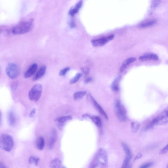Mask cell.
I'll return each instance as SVG.
<instances>
[{
    "instance_id": "1",
    "label": "cell",
    "mask_w": 168,
    "mask_h": 168,
    "mask_svg": "<svg viewBox=\"0 0 168 168\" xmlns=\"http://www.w3.org/2000/svg\"><path fill=\"white\" fill-rule=\"evenodd\" d=\"M108 165L107 153L103 149H100L95 155L91 165L90 168H105Z\"/></svg>"
},
{
    "instance_id": "2",
    "label": "cell",
    "mask_w": 168,
    "mask_h": 168,
    "mask_svg": "<svg viewBox=\"0 0 168 168\" xmlns=\"http://www.w3.org/2000/svg\"><path fill=\"white\" fill-rule=\"evenodd\" d=\"M33 23L32 19L21 21L12 29V32L15 35L26 33L31 30Z\"/></svg>"
},
{
    "instance_id": "3",
    "label": "cell",
    "mask_w": 168,
    "mask_h": 168,
    "mask_svg": "<svg viewBox=\"0 0 168 168\" xmlns=\"http://www.w3.org/2000/svg\"><path fill=\"white\" fill-rule=\"evenodd\" d=\"M14 145V140L11 136L7 134H3L0 136V149L9 152L12 149Z\"/></svg>"
},
{
    "instance_id": "4",
    "label": "cell",
    "mask_w": 168,
    "mask_h": 168,
    "mask_svg": "<svg viewBox=\"0 0 168 168\" xmlns=\"http://www.w3.org/2000/svg\"><path fill=\"white\" fill-rule=\"evenodd\" d=\"M43 92V87L40 84H35L29 93L28 97L31 101H37L40 99Z\"/></svg>"
},
{
    "instance_id": "5",
    "label": "cell",
    "mask_w": 168,
    "mask_h": 168,
    "mask_svg": "<svg viewBox=\"0 0 168 168\" xmlns=\"http://www.w3.org/2000/svg\"><path fill=\"white\" fill-rule=\"evenodd\" d=\"M6 72L10 78L14 79L18 77L20 73V69L18 65L13 63H10L6 69Z\"/></svg>"
},
{
    "instance_id": "6",
    "label": "cell",
    "mask_w": 168,
    "mask_h": 168,
    "mask_svg": "<svg viewBox=\"0 0 168 168\" xmlns=\"http://www.w3.org/2000/svg\"><path fill=\"white\" fill-rule=\"evenodd\" d=\"M116 115L119 120L125 121L127 119V111L125 107L122 104L120 101L117 100L115 105Z\"/></svg>"
},
{
    "instance_id": "7",
    "label": "cell",
    "mask_w": 168,
    "mask_h": 168,
    "mask_svg": "<svg viewBox=\"0 0 168 168\" xmlns=\"http://www.w3.org/2000/svg\"><path fill=\"white\" fill-rule=\"evenodd\" d=\"M168 110H167L161 114L159 116L153 119L151 123L147 126V129L151 128L155 125H162L166 124L168 122Z\"/></svg>"
},
{
    "instance_id": "8",
    "label": "cell",
    "mask_w": 168,
    "mask_h": 168,
    "mask_svg": "<svg viewBox=\"0 0 168 168\" xmlns=\"http://www.w3.org/2000/svg\"><path fill=\"white\" fill-rule=\"evenodd\" d=\"M114 37V35H112L106 37H101L91 40V43L94 46H103L108 42L112 40Z\"/></svg>"
},
{
    "instance_id": "9",
    "label": "cell",
    "mask_w": 168,
    "mask_h": 168,
    "mask_svg": "<svg viewBox=\"0 0 168 168\" xmlns=\"http://www.w3.org/2000/svg\"><path fill=\"white\" fill-rule=\"evenodd\" d=\"M88 96L90 99H91L95 107L97 109L101 114L106 119H108V117L107 114L104 110L103 108H102L100 105L97 102V101L95 100L91 94H89Z\"/></svg>"
},
{
    "instance_id": "10",
    "label": "cell",
    "mask_w": 168,
    "mask_h": 168,
    "mask_svg": "<svg viewBox=\"0 0 168 168\" xmlns=\"http://www.w3.org/2000/svg\"><path fill=\"white\" fill-rule=\"evenodd\" d=\"M72 119V117L71 116H64L57 118L56 119V121L57 122L59 129H61L63 127L64 123Z\"/></svg>"
},
{
    "instance_id": "11",
    "label": "cell",
    "mask_w": 168,
    "mask_h": 168,
    "mask_svg": "<svg viewBox=\"0 0 168 168\" xmlns=\"http://www.w3.org/2000/svg\"><path fill=\"white\" fill-rule=\"evenodd\" d=\"M139 59L141 61H146L148 60L154 61H158L159 58L156 54L153 53H147L139 57Z\"/></svg>"
},
{
    "instance_id": "12",
    "label": "cell",
    "mask_w": 168,
    "mask_h": 168,
    "mask_svg": "<svg viewBox=\"0 0 168 168\" xmlns=\"http://www.w3.org/2000/svg\"><path fill=\"white\" fill-rule=\"evenodd\" d=\"M38 69V65L36 63L33 64L26 72L24 77L28 78L34 75Z\"/></svg>"
},
{
    "instance_id": "13",
    "label": "cell",
    "mask_w": 168,
    "mask_h": 168,
    "mask_svg": "<svg viewBox=\"0 0 168 168\" xmlns=\"http://www.w3.org/2000/svg\"><path fill=\"white\" fill-rule=\"evenodd\" d=\"M49 168H67L63 164L62 161L58 158H55L50 163Z\"/></svg>"
},
{
    "instance_id": "14",
    "label": "cell",
    "mask_w": 168,
    "mask_h": 168,
    "mask_svg": "<svg viewBox=\"0 0 168 168\" xmlns=\"http://www.w3.org/2000/svg\"><path fill=\"white\" fill-rule=\"evenodd\" d=\"M136 58L135 57H131L128 58L123 63L119 69L120 72H123L131 63L136 61Z\"/></svg>"
},
{
    "instance_id": "15",
    "label": "cell",
    "mask_w": 168,
    "mask_h": 168,
    "mask_svg": "<svg viewBox=\"0 0 168 168\" xmlns=\"http://www.w3.org/2000/svg\"><path fill=\"white\" fill-rule=\"evenodd\" d=\"M83 4V1H81L78 2L75 7L71 9L69 12V14L71 16H73L79 12Z\"/></svg>"
},
{
    "instance_id": "16",
    "label": "cell",
    "mask_w": 168,
    "mask_h": 168,
    "mask_svg": "<svg viewBox=\"0 0 168 168\" xmlns=\"http://www.w3.org/2000/svg\"><path fill=\"white\" fill-rule=\"evenodd\" d=\"M83 117H89L91 118L93 122L98 127H100L102 125V123L100 118L97 116H91L88 114H85L82 116Z\"/></svg>"
},
{
    "instance_id": "17",
    "label": "cell",
    "mask_w": 168,
    "mask_h": 168,
    "mask_svg": "<svg viewBox=\"0 0 168 168\" xmlns=\"http://www.w3.org/2000/svg\"><path fill=\"white\" fill-rule=\"evenodd\" d=\"M156 22V20L154 19L147 20L140 23L139 27L143 28L151 27L154 25Z\"/></svg>"
},
{
    "instance_id": "18",
    "label": "cell",
    "mask_w": 168,
    "mask_h": 168,
    "mask_svg": "<svg viewBox=\"0 0 168 168\" xmlns=\"http://www.w3.org/2000/svg\"><path fill=\"white\" fill-rule=\"evenodd\" d=\"M46 69V67L45 65H43L40 68L34 77L33 80L36 81L41 78L44 74Z\"/></svg>"
},
{
    "instance_id": "19",
    "label": "cell",
    "mask_w": 168,
    "mask_h": 168,
    "mask_svg": "<svg viewBox=\"0 0 168 168\" xmlns=\"http://www.w3.org/2000/svg\"><path fill=\"white\" fill-rule=\"evenodd\" d=\"M57 136L56 131L55 130H53L49 143V147L50 149H52L55 144L56 141Z\"/></svg>"
},
{
    "instance_id": "20",
    "label": "cell",
    "mask_w": 168,
    "mask_h": 168,
    "mask_svg": "<svg viewBox=\"0 0 168 168\" xmlns=\"http://www.w3.org/2000/svg\"><path fill=\"white\" fill-rule=\"evenodd\" d=\"M8 122L10 126L13 127L15 125L16 122V118L14 113L10 112L8 115Z\"/></svg>"
},
{
    "instance_id": "21",
    "label": "cell",
    "mask_w": 168,
    "mask_h": 168,
    "mask_svg": "<svg viewBox=\"0 0 168 168\" xmlns=\"http://www.w3.org/2000/svg\"><path fill=\"white\" fill-rule=\"evenodd\" d=\"M44 138L42 137H39L36 143L37 148L40 150H42L44 149Z\"/></svg>"
},
{
    "instance_id": "22",
    "label": "cell",
    "mask_w": 168,
    "mask_h": 168,
    "mask_svg": "<svg viewBox=\"0 0 168 168\" xmlns=\"http://www.w3.org/2000/svg\"><path fill=\"white\" fill-rule=\"evenodd\" d=\"M87 93L86 91H81L75 93L74 95V99L75 100H80L83 98Z\"/></svg>"
},
{
    "instance_id": "23",
    "label": "cell",
    "mask_w": 168,
    "mask_h": 168,
    "mask_svg": "<svg viewBox=\"0 0 168 168\" xmlns=\"http://www.w3.org/2000/svg\"><path fill=\"white\" fill-rule=\"evenodd\" d=\"M120 77H119L113 82L111 85V89L114 91L117 92L119 90V82Z\"/></svg>"
},
{
    "instance_id": "24",
    "label": "cell",
    "mask_w": 168,
    "mask_h": 168,
    "mask_svg": "<svg viewBox=\"0 0 168 168\" xmlns=\"http://www.w3.org/2000/svg\"><path fill=\"white\" fill-rule=\"evenodd\" d=\"M132 158V154L126 155L122 168H127Z\"/></svg>"
},
{
    "instance_id": "25",
    "label": "cell",
    "mask_w": 168,
    "mask_h": 168,
    "mask_svg": "<svg viewBox=\"0 0 168 168\" xmlns=\"http://www.w3.org/2000/svg\"><path fill=\"white\" fill-rule=\"evenodd\" d=\"M39 161V159L38 157L34 156H31L29 158V162L31 164L38 166Z\"/></svg>"
},
{
    "instance_id": "26",
    "label": "cell",
    "mask_w": 168,
    "mask_h": 168,
    "mask_svg": "<svg viewBox=\"0 0 168 168\" xmlns=\"http://www.w3.org/2000/svg\"><path fill=\"white\" fill-rule=\"evenodd\" d=\"M140 127V124L137 122H133L131 124L132 131L136 133L139 130Z\"/></svg>"
},
{
    "instance_id": "27",
    "label": "cell",
    "mask_w": 168,
    "mask_h": 168,
    "mask_svg": "<svg viewBox=\"0 0 168 168\" xmlns=\"http://www.w3.org/2000/svg\"><path fill=\"white\" fill-rule=\"evenodd\" d=\"M82 76V74L81 73H77L72 79L71 80L70 84L71 85H73V84L76 83L80 79Z\"/></svg>"
},
{
    "instance_id": "28",
    "label": "cell",
    "mask_w": 168,
    "mask_h": 168,
    "mask_svg": "<svg viewBox=\"0 0 168 168\" xmlns=\"http://www.w3.org/2000/svg\"><path fill=\"white\" fill-rule=\"evenodd\" d=\"M122 146L126 155H130L131 152L128 146L124 143H122Z\"/></svg>"
},
{
    "instance_id": "29",
    "label": "cell",
    "mask_w": 168,
    "mask_h": 168,
    "mask_svg": "<svg viewBox=\"0 0 168 168\" xmlns=\"http://www.w3.org/2000/svg\"><path fill=\"white\" fill-rule=\"evenodd\" d=\"M160 1H152L151 5V11H152L154 10L157 7V6L160 4Z\"/></svg>"
},
{
    "instance_id": "30",
    "label": "cell",
    "mask_w": 168,
    "mask_h": 168,
    "mask_svg": "<svg viewBox=\"0 0 168 168\" xmlns=\"http://www.w3.org/2000/svg\"><path fill=\"white\" fill-rule=\"evenodd\" d=\"M70 70L69 68H66L62 70L59 72V75L60 76H64Z\"/></svg>"
},
{
    "instance_id": "31",
    "label": "cell",
    "mask_w": 168,
    "mask_h": 168,
    "mask_svg": "<svg viewBox=\"0 0 168 168\" xmlns=\"http://www.w3.org/2000/svg\"><path fill=\"white\" fill-rule=\"evenodd\" d=\"M81 70L83 74L85 76H87L89 74L90 70L89 68H82Z\"/></svg>"
},
{
    "instance_id": "32",
    "label": "cell",
    "mask_w": 168,
    "mask_h": 168,
    "mask_svg": "<svg viewBox=\"0 0 168 168\" xmlns=\"http://www.w3.org/2000/svg\"><path fill=\"white\" fill-rule=\"evenodd\" d=\"M153 165V163H148L142 165L139 168H148Z\"/></svg>"
},
{
    "instance_id": "33",
    "label": "cell",
    "mask_w": 168,
    "mask_h": 168,
    "mask_svg": "<svg viewBox=\"0 0 168 168\" xmlns=\"http://www.w3.org/2000/svg\"><path fill=\"white\" fill-rule=\"evenodd\" d=\"M168 145H167L163 149H162L160 152V154H163L167 153L168 152Z\"/></svg>"
},
{
    "instance_id": "34",
    "label": "cell",
    "mask_w": 168,
    "mask_h": 168,
    "mask_svg": "<svg viewBox=\"0 0 168 168\" xmlns=\"http://www.w3.org/2000/svg\"><path fill=\"white\" fill-rule=\"evenodd\" d=\"M36 111V110L35 109H34L31 111L30 113L29 114L30 117L32 118L35 115V114Z\"/></svg>"
},
{
    "instance_id": "35",
    "label": "cell",
    "mask_w": 168,
    "mask_h": 168,
    "mask_svg": "<svg viewBox=\"0 0 168 168\" xmlns=\"http://www.w3.org/2000/svg\"><path fill=\"white\" fill-rule=\"evenodd\" d=\"M142 154L141 153H138L136 155V157L135 158V160H138L142 158Z\"/></svg>"
},
{
    "instance_id": "36",
    "label": "cell",
    "mask_w": 168,
    "mask_h": 168,
    "mask_svg": "<svg viewBox=\"0 0 168 168\" xmlns=\"http://www.w3.org/2000/svg\"><path fill=\"white\" fill-rule=\"evenodd\" d=\"M70 27L72 28H74L75 27V23L73 21H71L69 24Z\"/></svg>"
},
{
    "instance_id": "37",
    "label": "cell",
    "mask_w": 168,
    "mask_h": 168,
    "mask_svg": "<svg viewBox=\"0 0 168 168\" xmlns=\"http://www.w3.org/2000/svg\"><path fill=\"white\" fill-rule=\"evenodd\" d=\"M92 80V78L91 77H88L85 80V83H88L91 82Z\"/></svg>"
},
{
    "instance_id": "38",
    "label": "cell",
    "mask_w": 168,
    "mask_h": 168,
    "mask_svg": "<svg viewBox=\"0 0 168 168\" xmlns=\"http://www.w3.org/2000/svg\"><path fill=\"white\" fill-rule=\"evenodd\" d=\"M0 168H7L2 163L0 162Z\"/></svg>"
},
{
    "instance_id": "39",
    "label": "cell",
    "mask_w": 168,
    "mask_h": 168,
    "mask_svg": "<svg viewBox=\"0 0 168 168\" xmlns=\"http://www.w3.org/2000/svg\"><path fill=\"white\" fill-rule=\"evenodd\" d=\"M1 113H0V124H1Z\"/></svg>"
},
{
    "instance_id": "40",
    "label": "cell",
    "mask_w": 168,
    "mask_h": 168,
    "mask_svg": "<svg viewBox=\"0 0 168 168\" xmlns=\"http://www.w3.org/2000/svg\"><path fill=\"white\" fill-rule=\"evenodd\" d=\"M127 168H131V166L130 165H129V166H128Z\"/></svg>"
},
{
    "instance_id": "41",
    "label": "cell",
    "mask_w": 168,
    "mask_h": 168,
    "mask_svg": "<svg viewBox=\"0 0 168 168\" xmlns=\"http://www.w3.org/2000/svg\"><path fill=\"white\" fill-rule=\"evenodd\" d=\"M1 29H0V33H1Z\"/></svg>"
}]
</instances>
